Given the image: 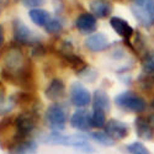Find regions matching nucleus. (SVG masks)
Listing matches in <instances>:
<instances>
[{
	"instance_id": "obj_1",
	"label": "nucleus",
	"mask_w": 154,
	"mask_h": 154,
	"mask_svg": "<svg viewBox=\"0 0 154 154\" xmlns=\"http://www.w3.org/2000/svg\"><path fill=\"white\" fill-rule=\"evenodd\" d=\"M2 76L15 85L23 86L25 84L32 83L30 66L19 47H10L5 51L2 64Z\"/></svg>"
},
{
	"instance_id": "obj_2",
	"label": "nucleus",
	"mask_w": 154,
	"mask_h": 154,
	"mask_svg": "<svg viewBox=\"0 0 154 154\" xmlns=\"http://www.w3.org/2000/svg\"><path fill=\"white\" fill-rule=\"evenodd\" d=\"M40 142L49 146H63V147H72L85 154H93L95 148L89 143V139L85 134H63L60 132H51L40 137Z\"/></svg>"
},
{
	"instance_id": "obj_3",
	"label": "nucleus",
	"mask_w": 154,
	"mask_h": 154,
	"mask_svg": "<svg viewBox=\"0 0 154 154\" xmlns=\"http://www.w3.org/2000/svg\"><path fill=\"white\" fill-rule=\"evenodd\" d=\"M115 104L123 111L142 113L147 110V101L134 91L126 90L115 96Z\"/></svg>"
},
{
	"instance_id": "obj_4",
	"label": "nucleus",
	"mask_w": 154,
	"mask_h": 154,
	"mask_svg": "<svg viewBox=\"0 0 154 154\" xmlns=\"http://www.w3.org/2000/svg\"><path fill=\"white\" fill-rule=\"evenodd\" d=\"M45 117L52 132H62L66 128V123L68 121L67 109L59 102H54L48 106Z\"/></svg>"
},
{
	"instance_id": "obj_5",
	"label": "nucleus",
	"mask_w": 154,
	"mask_h": 154,
	"mask_svg": "<svg viewBox=\"0 0 154 154\" xmlns=\"http://www.w3.org/2000/svg\"><path fill=\"white\" fill-rule=\"evenodd\" d=\"M12 32H14V38L17 43L31 45V46L40 43L38 42V37L20 19H15L12 21Z\"/></svg>"
},
{
	"instance_id": "obj_6",
	"label": "nucleus",
	"mask_w": 154,
	"mask_h": 154,
	"mask_svg": "<svg viewBox=\"0 0 154 154\" xmlns=\"http://www.w3.org/2000/svg\"><path fill=\"white\" fill-rule=\"evenodd\" d=\"M69 97L70 102L76 107H85L93 101L90 91L79 82H74L69 88Z\"/></svg>"
},
{
	"instance_id": "obj_7",
	"label": "nucleus",
	"mask_w": 154,
	"mask_h": 154,
	"mask_svg": "<svg viewBox=\"0 0 154 154\" xmlns=\"http://www.w3.org/2000/svg\"><path fill=\"white\" fill-rule=\"evenodd\" d=\"M70 126L80 132H89L93 128L91 113L84 109L76 110L70 117Z\"/></svg>"
},
{
	"instance_id": "obj_8",
	"label": "nucleus",
	"mask_w": 154,
	"mask_h": 154,
	"mask_svg": "<svg viewBox=\"0 0 154 154\" xmlns=\"http://www.w3.org/2000/svg\"><path fill=\"white\" fill-rule=\"evenodd\" d=\"M104 130L107 134H110L115 140H120V139H125L128 133H130V127L127 123L111 119L106 122Z\"/></svg>"
},
{
	"instance_id": "obj_9",
	"label": "nucleus",
	"mask_w": 154,
	"mask_h": 154,
	"mask_svg": "<svg viewBox=\"0 0 154 154\" xmlns=\"http://www.w3.org/2000/svg\"><path fill=\"white\" fill-rule=\"evenodd\" d=\"M75 27L83 35L95 32L97 29L96 17L91 14V12H83V14H80L78 17H76Z\"/></svg>"
},
{
	"instance_id": "obj_10",
	"label": "nucleus",
	"mask_w": 154,
	"mask_h": 154,
	"mask_svg": "<svg viewBox=\"0 0 154 154\" xmlns=\"http://www.w3.org/2000/svg\"><path fill=\"white\" fill-rule=\"evenodd\" d=\"M84 45L91 52H102V51L107 49L109 47V38L105 33L96 32L93 33L91 36H89L85 40Z\"/></svg>"
},
{
	"instance_id": "obj_11",
	"label": "nucleus",
	"mask_w": 154,
	"mask_h": 154,
	"mask_svg": "<svg viewBox=\"0 0 154 154\" xmlns=\"http://www.w3.org/2000/svg\"><path fill=\"white\" fill-rule=\"evenodd\" d=\"M134 130L136 134L143 140H152L154 139V130L152 128L147 117L137 116L134 120Z\"/></svg>"
},
{
	"instance_id": "obj_12",
	"label": "nucleus",
	"mask_w": 154,
	"mask_h": 154,
	"mask_svg": "<svg viewBox=\"0 0 154 154\" xmlns=\"http://www.w3.org/2000/svg\"><path fill=\"white\" fill-rule=\"evenodd\" d=\"M110 25H111V27L113 29L115 32H116L117 35H120L122 38H125V40H127V41L130 40L134 33V30H133V27L131 26V25L128 23L126 20H123L119 16H112L110 19Z\"/></svg>"
},
{
	"instance_id": "obj_13",
	"label": "nucleus",
	"mask_w": 154,
	"mask_h": 154,
	"mask_svg": "<svg viewBox=\"0 0 154 154\" xmlns=\"http://www.w3.org/2000/svg\"><path fill=\"white\" fill-rule=\"evenodd\" d=\"M45 94L46 97L49 99L51 101H59L60 99H63L64 95H66V85H64L63 80L58 78L51 80V83L46 88Z\"/></svg>"
},
{
	"instance_id": "obj_14",
	"label": "nucleus",
	"mask_w": 154,
	"mask_h": 154,
	"mask_svg": "<svg viewBox=\"0 0 154 154\" xmlns=\"http://www.w3.org/2000/svg\"><path fill=\"white\" fill-rule=\"evenodd\" d=\"M91 14L96 19H104L107 17L112 12V4L109 0H94L89 5Z\"/></svg>"
},
{
	"instance_id": "obj_15",
	"label": "nucleus",
	"mask_w": 154,
	"mask_h": 154,
	"mask_svg": "<svg viewBox=\"0 0 154 154\" xmlns=\"http://www.w3.org/2000/svg\"><path fill=\"white\" fill-rule=\"evenodd\" d=\"M93 109L102 110L105 112H109L111 109V102L110 97L106 91H104L102 89H97L93 94Z\"/></svg>"
},
{
	"instance_id": "obj_16",
	"label": "nucleus",
	"mask_w": 154,
	"mask_h": 154,
	"mask_svg": "<svg viewBox=\"0 0 154 154\" xmlns=\"http://www.w3.org/2000/svg\"><path fill=\"white\" fill-rule=\"evenodd\" d=\"M38 148V143L33 139H26L22 142L12 146L9 150L10 154H36Z\"/></svg>"
},
{
	"instance_id": "obj_17",
	"label": "nucleus",
	"mask_w": 154,
	"mask_h": 154,
	"mask_svg": "<svg viewBox=\"0 0 154 154\" xmlns=\"http://www.w3.org/2000/svg\"><path fill=\"white\" fill-rule=\"evenodd\" d=\"M131 11H132L134 19L137 20V22L140 25V26H143L146 29H149V27H152L153 25H154L153 17L149 15V12L146 11L143 8L132 4L131 5Z\"/></svg>"
},
{
	"instance_id": "obj_18",
	"label": "nucleus",
	"mask_w": 154,
	"mask_h": 154,
	"mask_svg": "<svg viewBox=\"0 0 154 154\" xmlns=\"http://www.w3.org/2000/svg\"><path fill=\"white\" fill-rule=\"evenodd\" d=\"M29 15H30V19L32 20L33 23H36L37 26H42V27H45L48 23V21L52 19L48 11H46L43 9H40V8L38 9H31L29 11Z\"/></svg>"
},
{
	"instance_id": "obj_19",
	"label": "nucleus",
	"mask_w": 154,
	"mask_h": 154,
	"mask_svg": "<svg viewBox=\"0 0 154 154\" xmlns=\"http://www.w3.org/2000/svg\"><path fill=\"white\" fill-rule=\"evenodd\" d=\"M89 137H90L94 142L99 143L100 146H104V147H113L116 144V140H115L110 134H107L105 131L89 132Z\"/></svg>"
},
{
	"instance_id": "obj_20",
	"label": "nucleus",
	"mask_w": 154,
	"mask_h": 154,
	"mask_svg": "<svg viewBox=\"0 0 154 154\" xmlns=\"http://www.w3.org/2000/svg\"><path fill=\"white\" fill-rule=\"evenodd\" d=\"M76 75H78L79 78H82L83 80L88 82V83H94L97 79L99 73L96 72V69H94L93 67H90V66H88L86 64L84 68H82L80 70L76 72Z\"/></svg>"
},
{
	"instance_id": "obj_21",
	"label": "nucleus",
	"mask_w": 154,
	"mask_h": 154,
	"mask_svg": "<svg viewBox=\"0 0 154 154\" xmlns=\"http://www.w3.org/2000/svg\"><path fill=\"white\" fill-rule=\"evenodd\" d=\"M106 112L102 110H97V109H93V113H91V123L93 127L95 128H104L106 125Z\"/></svg>"
},
{
	"instance_id": "obj_22",
	"label": "nucleus",
	"mask_w": 154,
	"mask_h": 154,
	"mask_svg": "<svg viewBox=\"0 0 154 154\" xmlns=\"http://www.w3.org/2000/svg\"><path fill=\"white\" fill-rule=\"evenodd\" d=\"M138 83H139V86L142 88L144 91H150L154 88V75L142 73L138 76Z\"/></svg>"
},
{
	"instance_id": "obj_23",
	"label": "nucleus",
	"mask_w": 154,
	"mask_h": 154,
	"mask_svg": "<svg viewBox=\"0 0 154 154\" xmlns=\"http://www.w3.org/2000/svg\"><path fill=\"white\" fill-rule=\"evenodd\" d=\"M126 150L130 154H152L150 150L142 142H132L126 147Z\"/></svg>"
},
{
	"instance_id": "obj_24",
	"label": "nucleus",
	"mask_w": 154,
	"mask_h": 154,
	"mask_svg": "<svg viewBox=\"0 0 154 154\" xmlns=\"http://www.w3.org/2000/svg\"><path fill=\"white\" fill-rule=\"evenodd\" d=\"M63 26H64V25H63L60 19L53 17V19H51L48 21V23L45 26V30L48 33H58V32H60L63 30Z\"/></svg>"
},
{
	"instance_id": "obj_25",
	"label": "nucleus",
	"mask_w": 154,
	"mask_h": 154,
	"mask_svg": "<svg viewBox=\"0 0 154 154\" xmlns=\"http://www.w3.org/2000/svg\"><path fill=\"white\" fill-rule=\"evenodd\" d=\"M142 70L144 74L154 75V53L146 56L142 60Z\"/></svg>"
},
{
	"instance_id": "obj_26",
	"label": "nucleus",
	"mask_w": 154,
	"mask_h": 154,
	"mask_svg": "<svg viewBox=\"0 0 154 154\" xmlns=\"http://www.w3.org/2000/svg\"><path fill=\"white\" fill-rule=\"evenodd\" d=\"M15 102L12 101V99L10 97V100L8 101L5 99V95H4V91L2 90L0 91V113H6L9 112L12 107H14Z\"/></svg>"
},
{
	"instance_id": "obj_27",
	"label": "nucleus",
	"mask_w": 154,
	"mask_h": 154,
	"mask_svg": "<svg viewBox=\"0 0 154 154\" xmlns=\"http://www.w3.org/2000/svg\"><path fill=\"white\" fill-rule=\"evenodd\" d=\"M133 4L137 6L143 8L154 20V0H133Z\"/></svg>"
},
{
	"instance_id": "obj_28",
	"label": "nucleus",
	"mask_w": 154,
	"mask_h": 154,
	"mask_svg": "<svg viewBox=\"0 0 154 154\" xmlns=\"http://www.w3.org/2000/svg\"><path fill=\"white\" fill-rule=\"evenodd\" d=\"M23 6L31 8V9H38L41 5L45 4V0H21Z\"/></svg>"
},
{
	"instance_id": "obj_29",
	"label": "nucleus",
	"mask_w": 154,
	"mask_h": 154,
	"mask_svg": "<svg viewBox=\"0 0 154 154\" xmlns=\"http://www.w3.org/2000/svg\"><path fill=\"white\" fill-rule=\"evenodd\" d=\"M45 52H46V49H45V47H43L41 43H37V45H35V46L32 47V54H33V56L40 57V56L45 54Z\"/></svg>"
},
{
	"instance_id": "obj_30",
	"label": "nucleus",
	"mask_w": 154,
	"mask_h": 154,
	"mask_svg": "<svg viewBox=\"0 0 154 154\" xmlns=\"http://www.w3.org/2000/svg\"><path fill=\"white\" fill-rule=\"evenodd\" d=\"M4 30H3V27H2V25H0V47L3 46V43H4Z\"/></svg>"
},
{
	"instance_id": "obj_31",
	"label": "nucleus",
	"mask_w": 154,
	"mask_h": 154,
	"mask_svg": "<svg viewBox=\"0 0 154 154\" xmlns=\"http://www.w3.org/2000/svg\"><path fill=\"white\" fill-rule=\"evenodd\" d=\"M148 121H149L152 128L154 130V113H150V115H149V116H148Z\"/></svg>"
},
{
	"instance_id": "obj_32",
	"label": "nucleus",
	"mask_w": 154,
	"mask_h": 154,
	"mask_svg": "<svg viewBox=\"0 0 154 154\" xmlns=\"http://www.w3.org/2000/svg\"><path fill=\"white\" fill-rule=\"evenodd\" d=\"M153 106H154V100H153Z\"/></svg>"
}]
</instances>
